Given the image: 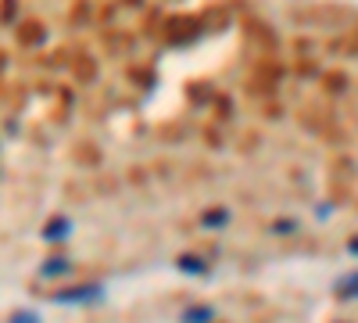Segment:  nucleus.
Wrapping results in <instances>:
<instances>
[{
  "instance_id": "f257e3e1",
  "label": "nucleus",
  "mask_w": 358,
  "mask_h": 323,
  "mask_svg": "<svg viewBox=\"0 0 358 323\" xmlns=\"http://www.w3.org/2000/svg\"><path fill=\"white\" fill-rule=\"evenodd\" d=\"M101 298H104V284H79V287L54 291V302L62 305H83V302H101Z\"/></svg>"
},
{
  "instance_id": "f03ea898",
  "label": "nucleus",
  "mask_w": 358,
  "mask_h": 323,
  "mask_svg": "<svg viewBox=\"0 0 358 323\" xmlns=\"http://www.w3.org/2000/svg\"><path fill=\"white\" fill-rule=\"evenodd\" d=\"M72 238V219L65 212H57L43 223V245H65Z\"/></svg>"
},
{
  "instance_id": "7ed1b4c3",
  "label": "nucleus",
  "mask_w": 358,
  "mask_h": 323,
  "mask_svg": "<svg viewBox=\"0 0 358 323\" xmlns=\"http://www.w3.org/2000/svg\"><path fill=\"white\" fill-rule=\"evenodd\" d=\"M212 319H215L212 305H187L183 309V323H212Z\"/></svg>"
},
{
  "instance_id": "20e7f679",
  "label": "nucleus",
  "mask_w": 358,
  "mask_h": 323,
  "mask_svg": "<svg viewBox=\"0 0 358 323\" xmlns=\"http://www.w3.org/2000/svg\"><path fill=\"white\" fill-rule=\"evenodd\" d=\"M176 266L183 270V273H190V277H204V273H208L204 259H197V255H179V259H176Z\"/></svg>"
},
{
  "instance_id": "39448f33",
  "label": "nucleus",
  "mask_w": 358,
  "mask_h": 323,
  "mask_svg": "<svg viewBox=\"0 0 358 323\" xmlns=\"http://www.w3.org/2000/svg\"><path fill=\"white\" fill-rule=\"evenodd\" d=\"M334 291L341 298H351V302H358V273H348V277H341L337 284H334Z\"/></svg>"
},
{
  "instance_id": "423d86ee",
  "label": "nucleus",
  "mask_w": 358,
  "mask_h": 323,
  "mask_svg": "<svg viewBox=\"0 0 358 323\" xmlns=\"http://www.w3.org/2000/svg\"><path fill=\"white\" fill-rule=\"evenodd\" d=\"M229 223V212L226 209H208L204 216H201V226H208V230H219V226H226Z\"/></svg>"
},
{
  "instance_id": "0eeeda50",
  "label": "nucleus",
  "mask_w": 358,
  "mask_h": 323,
  "mask_svg": "<svg viewBox=\"0 0 358 323\" xmlns=\"http://www.w3.org/2000/svg\"><path fill=\"white\" fill-rule=\"evenodd\" d=\"M65 270H69V259L57 255V259H47V262H43L40 273H43V277H57V273H65Z\"/></svg>"
},
{
  "instance_id": "6e6552de",
  "label": "nucleus",
  "mask_w": 358,
  "mask_h": 323,
  "mask_svg": "<svg viewBox=\"0 0 358 323\" xmlns=\"http://www.w3.org/2000/svg\"><path fill=\"white\" fill-rule=\"evenodd\" d=\"M8 323H43V319H40V312H29V309H15V312L8 316Z\"/></svg>"
},
{
  "instance_id": "1a4fd4ad",
  "label": "nucleus",
  "mask_w": 358,
  "mask_h": 323,
  "mask_svg": "<svg viewBox=\"0 0 358 323\" xmlns=\"http://www.w3.org/2000/svg\"><path fill=\"white\" fill-rule=\"evenodd\" d=\"M276 230H280V233H283V230L290 233V230H294V223H290V219H280V223H276Z\"/></svg>"
},
{
  "instance_id": "9d476101",
  "label": "nucleus",
  "mask_w": 358,
  "mask_h": 323,
  "mask_svg": "<svg viewBox=\"0 0 358 323\" xmlns=\"http://www.w3.org/2000/svg\"><path fill=\"white\" fill-rule=\"evenodd\" d=\"M348 252H351V255H358V238H355V241L348 245Z\"/></svg>"
}]
</instances>
